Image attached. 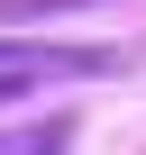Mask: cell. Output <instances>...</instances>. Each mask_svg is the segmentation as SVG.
Listing matches in <instances>:
<instances>
[{
	"instance_id": "obj_1",
	"label": "cell",
	"mask_w": 146,
	"mask_h": 155,
	"mask_svg": "<svg viewBox=\"0 0 146 155\" xmlns=\"http://www.w3.org/2000/svg\"><path fill=\"white\" fill-rule=\"evenodd\" d=\"M73 119H28V128H0V155H64Z\"/></svg>"
},
{
	"instance_id": "obj_2",
	"label": "cell",
	"mask_w": 146,
	"mask_h": 155,
	"mask_svg": "<svg viewBox=\"0 0 146 155\" xmlns=\"http://www.w3.org/2000/svg\"><path fill=\"white\" fill-rule=\"evenodd\" d=\"M55 9H101V0H9L0 28H18V18H55Z\"/></svg>"
}]
</instances>
